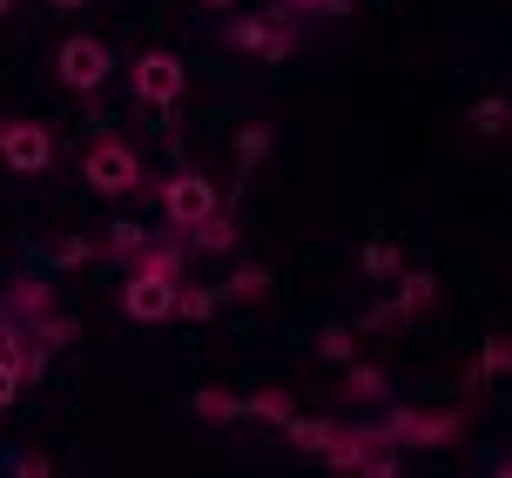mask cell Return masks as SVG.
<instances>
[{
	"mask_svg": "<svg viewBox=\"0 0 512 478\" xmlns=\"http://www.w3.org/2000/svg\"><path fill=\"white\" fill-rule=\"evenodd\" d=\"M182 61L169 48H149V54H135V68H128V88H135V101L142 108H176L182 101Z\"/></svg>",
	"mask_w": 512,
	"mask_h": 478,
	"instance_id": "obj_3",
	"label": "cell"
},
{
	"mask_svg": "<svg viewBox=\"0 0 512 478\" xmlns=\"http://www.w3.org/2000/svg\"><path fill=\"white\" fill-rule=\"evenodd\" d=\"M122 317L128 324H169L176 317V283L169 277H155V270H128V283H122Z\"/></svg>",
	"mask_w": 512,
	"mask_h": 478,
	"instance_id": "obj_6",
	"label": "cell"
},
{
	"mask_svg": "<svg viewBox=\"0 0 512 478\" xmlns=\"http://www.w3.org/2000/svg\"><path fill=\"white\" fill-rule=\"evenodd\" d=\"M48 7H61V14H81V7H88V0H48Z\"/></svg>",
	"mask_w": 512,
	"mask_h": 478,
	"instance_id": "obj_31",
	"label": "cell"
},
{
	"mask_svg": "<svg viewBox=\"0 0 512 478\" xmlns=\"http://www.w3.org/2000/svg\"><path fill=\"white\" fill-rule=\"evenodd\" d=\"M7 14H14V0H0V21H7Z\"/></svg>",
	"mask_w": 512,
	"mask_h": 478,
	"instance_id": "obj_34",
	"label": "cell"
},
{
	"mask_svg": "<svg viewBox=\"0 0 512 478\" xmlns=\"http://www.w3.org/2000/svg\"><path fill=\"white\" fill-rule=\"evenodd\" d=\"M499 478H512V465H499Z\"/></svg>",
	"mask_w": 512,
	"mask_h": 478,
	"instance_id": "obj_35",
	"label": "cell"
},
{
	"mask_svg": "<svg viewBox=\"0 0 512 478\" xmlns=\"http://www.w3.org/2000/svg\"><path fill=\"white\" fill-rule=\"evenodd\" d=\"M344 398H351V404H384V398H391V378H384L378 364L351 357V364H344Z\"/></svg>",
	"mask_w": 512,
	"mask_h": 478,
	"instance_id": "obj_10",
	"label": "cell"
},
{
	"mask_svg": "<svg viewBox=\"0 0 512 478\" xmlns=\"http://www.w3.org/2000/svg\"><path fill=\"white\" fill-rule=\"evenodd\" d=\"M270 297V270L263 263H236L230 283H223V303H263Z\"/></svg>",
	"mask_w": 512,
	"mask_h": 478,
	"instance_id": "obj_16",
	"label": "cell"
},
{
	"mask_svg": "<svg viewBox=\"0 0 512 478\" xmlns=\"http://www.w3.org/2000/svg\"><path fill=\"white\" fill-rule=\"evenodd\" d=\"M223 209V196H216V182L196 176V169H176V176L162 182V216H169V229H196L203 216H216Z\"/></svg>",
	"mask_w": 512,
	"mask_h": 478,
	"instance_id": "obj_4",
	"label": "cell"
},
{
	"mask_svg": "<svg viewBox=\"0 0 512 478\" xmlns=\"http://www.w3.org/2000/svg\"><path fill=\"white\" fill-rule=\"evenodd\" d=\"M277 7H317V14H324V0H277Z\"/></svg>",
	"mask_w": 512,
	"mask_h": 478,
	"instance_id": "obj_33",
	"label": "cell"
},
{
	"mask_svg": "<svg viewBox=\"0 0 512 478\" xmlns=\"http://www.w3.org/2000/svg\"><path fill=\"white\" fill-rule=\"evenodd\" d=\"M81 176H88V189H95V196H135V189H142V155L128 149L122 135H108V142H95V149H88Z\"/></svg>",
	"mask_w": 512,
	"mask_h": 478,
	"instance_id": "obj_2",
	"label": "cell"
},
{
	"mask_svg": "<svg viewBox=\"0 0 512 478\" xmlns=\"http://www.w3.org/2000/svg\"><path fill=\"white\" fill-rule=\"evenodd\" d=\"M88 256H95V243H88V236H61V243H54V270H81Z\"/></svg>",
	"mask_w": 512,
	"mask_h": 478,
	"instance_id": "obj_27",
	"label": "cell"
},
{
	"mask_svg": "<svg viewBox=\"0 0 512 478\" xmlns=\"http://www.w3.org/2000/svg\"><path fill=\"white\" fill-rule=\"evenodd\" d=\"M405 324H411V317L398 310V297H391V303H371L351 330H364V337H391V330H405Z\"/></svg>",
	"mask_w": 512,
	"mask_h": 478,
	"instance_id": "obj_23",
	"label": "cell"
},
{
	"mask_svg": "<svg viewBox=\"0 0 512 478\" xmlns=\"http://www.w3.org/2000/svg\"><path fill=\"white\" fill-rule=\"evenodd\" d=\"M7 303H14V310H21L27 324H34L41 310H54V290H48V283H41V277H21V283H14V297H7Z\"/></svg>",
	"mask_w": 512,
	"mask_h": 478,
	"instance_id": "obj_24",
	"label": "cell"
},
{
	"mask_svg": "<svg viewBox=\"0 0 512 478\" xmlns=\"http://www.w3.org/2000/svg\"><path fill=\"white\" fill-rule=\"evenodd\" d=\"M465 431L459 411H405V404H391V418H384V438L405 452V445H452Z\"/></svg>",
	"mask_w": 512,
	"mask_h": 478,
	"instance_id": "obj_5",
	"label": "cell"
},
{
	"mask_svg": "<svg viewBox=\"0 0 512 478\" xmlns=\"http://www.w3.org/2000/svg\"><path fill=\"white\" fill-rule=\"evenodd\" d=\"M0 162L14 176H41L54 162V135L41 122H0Z\"/></svg>",
	"mask_w": 512,
	"mask_h": 478,
	"instance_id": "obj_7",
	"label": "cell"
},
{
	"mask_svg": "<svg viewBox=\"0 0 512 478\" xmlns=\"http://www.w3.org/2000/svg\"><path fill=\"white\" fill-rule=\"evenodd\" d=\"M182 243H189V256H230L236 250V216H203L196 229H182Z\"/></svg>",
	"mask_w": 512,
	"mask_h": 478,
	"instance_id": "obj_9",
	"label": "cell"
},
{
	"mask_svg": "<svg viewBox=\"0 0 512 478\" xmlns=\"http://www.w3.org/2000/svg\"><path fill=\"white\" fill-rule=\"evenodd\" d=\"M196 7H216V14H230V7H236V0H196Z\"/></svg>",
	"mask_w": 512,
	"mask_h": 478,
	"instance_id": "obj_32",
	"label": "cell"
},
{
	"mask_svg": "<svg viewBox=\"0 0 512 478\" xmlns=\"http://www.w3.org/2000/svg\"><path fill=\"white\" fill-rule=\"evenodd\" d=\"M290 411H297V398H290L283 384H263V391H250V398H243V418H263V425H277V431H283V418H290Z\"/></svg>",
	"mask_w": 512,
	"mask_h": 478,
	"instance_id": "obj_15",
	"label": "cell"
},
{
	"mask_svg": "<svg viewBox=\"0 0 512 478\" xmlns=\"http://www.w3.org/2000/svg\"><path fill=\"white\" fill-rule=\"evenodd\" d=\"M283 438H290L297 452L324 458V452H331V438H337V425H331V418H297V411H290V418H283Z\"/></svg>",
	"mask_w": 512,
	"mask_h": 478,
	"instance_id": "obj_13",
	"label": "cell"
},
{
	"mask_svg": "<svg viewBox=\"0 0 512 478\" xmlns=\"http://www.w3.org/2000/svg\"><path fill=\"white\" fill-rule=\"evenodd\" d=\"M317 357L344 371V364L358 357V330H351V324H337V317H331V324H317Z\"/></svg>",
	"mask_w": 512,
	"mask_h": 478,
	"instance_id": "obj_18",
	"label": "cell"
},
{
	"mask_svg": "<svg viewBox=\"0 0 512 478\" xmlns=\"http://www.w3.org/2000/svg\"><path fill=\"white\" fill-rule=\"evenodd\" d=\"M34 330H41V344H75V337H81V317H75V310H41V317H34Z\"/></svg>",
	"mask_w": 512,
	"mask_h": 478,
	"instance_id": "obj_26",
	"label": "cell"
},
{
	"mask_svg": "<svg viewBox=\"0 0 512 478\" xmlns=\"http://www.w3.org/2000/svg\"><path fill=\"white\" fill-rule=\"evenodd\" d=\"M351 7H358V0H324V14H337V21H344Z\"/></svg>",
	"mask_w": 512,
	"mask_h": 478,
	"instance_id": "obj_30",
	"label": "cell"
},
{
	"mask_svg": "<svg viewBox=\"0 0 512 478\" xmlns=\"http://www.w3.org/2000/svg\"><path fill=\"white\" fill-rule=\"evenodd\" d=\"M506 135H512V122H506Z\"/></svg>",
	"mask_w": 512,
	"mask_h": 478,
	"instance_id": "obj_36",
	"label": "cell"
},
{
	"mask_svg": "<svg viewBox=\"0 0 512 478\" xmlns=\"http://www.w3.org/2000/svg\"><path fill=\"white\" fill-rule=\"evenodd\" d=\"M512 371V337H499V330H492L486 344H479V371H472V384H499Z\"/></svg>",
	"mask_w": 512,
	"mask_h": 478,
	"instance_id": "obj_19",
	"label": "cell"
},
{
	"mask_svg": "<svg viewBox=\"0 0 512 478\" xmlns=\"http://www.w3.org/2000/svg\"><path fill=\"white\" fill-rule=\"evenodd\" d=\"M391 283H398V310H405V317H425L438 303V270H398Z\"/></svg>",
	"mask_w": 512,
	"mask_h": 478,
	"instance_id": "obj_11",
	"label": "cell"
},
{
	"mask_svg": "<svg viewBox=\"0 0 512 478\" xmlns=\"http://www.w3.org/2000/svg\"><path fill=\"white\" fill-rule=\"evenodd\" d=\"M358 270H364L371 283H391L398 270H405V250H398V243H384V236H371V243L358 250Z\"/></svg>",
	"mask_w": 512,
	"mask_h": 478,
	"instance_id": "obj_14",
	"label": "cell"
},
{
	"mask_svg": "<svg viewBox=\"0 0 512 478\" xmlns=\"http://www.w3.org/2000/svg\"><path fill=\"white\" fill-rule=\"evenodd\" d=\"M465 122H472V135H506V122H512V108L499 95H479L472 108H465Z\"/></svg>",
	"mask_w": 512,
	"mask_h": 478,
	"instance_id": "obj_22",
	"label": "cell"
},
{
	"mask_svg": "<svg viewBox=\"0 0 512 478\" xmlns=\"http://www.w3.org/2000/svg\"><path fill=\"white\" fill-rule=\"evenodd\" d=\"M102 243H108V256H122V263H135V256H142V243H149V229L135 223V216H115Z\"/></svg>",
	"mask_w": 512,
	"mask_h": 478,
	"instance_id": "obj_21",
	"label": "cell"
},
{
	"mask_svg": "<svg viewBox=\"0 0 512 478\" xmlns=\"http://www.w3.org/2000/svg\"><path fill=\"white\" fill-rule=\"evenodd\" d=\"M54 75H61L68 95H95V88H108V75H115V48H108L102 34H68L61 54H54Z\"/></svg>",
	"mask_w": 512,
	"mask_h": 478,
	"instance_id": "obj_1",
	"label": "cell"
},
{
	"mask_svg": "<svg viewBox=\"0 0 512 478\" xmlns=\"http://www.w3.org/2000/svg\"><path fill=\"white\" fill-rule=\"evenodd\" d=\"M14 472H21V478H48L54 465H48V458H41V452H21V458H14Z\"/></svg>",
	"mask_w": 512,
	"mask_h": 478,
	"instance_id": "obj_29",
	"label": "cell"
},
{
	"mask_svg": "<svg viewBox=\"0 0 512 478\" xmlns=\"http://www.w3.org/2000/svg\"><path fill=\"white\" fill-rule=\"evenodd\" d=\"M216 303H223V290H209V283H176V317L182 324H209Z\"/></svg>",
	"mask_w": 512,
	"mask_h": 478,
	"instance_id": "obj_17",
	"label": "cell"
},
{
	"mask_svg": "<svg viewBox=\"0 0 512 478\" xmlns=\"http://www.w3.org/2000/svg\"><path fill=\"white\" fill-rule=\"evenodd\" d=\"M14 391H21V364H14V357L0 351V411L14 404Z\"/></svg>",
	"mask_w": 512,
	"mask_h": 478,
	"instance_id": "obj_28",
	"label": "cell"
},
{
	"mask_svg": "<svg viewBox=\"0 0 512 478\" xmlns=\"http://www.w3.org/2000/svg\"><path fill=\"white\" fill-rule=\"evenodd\" d=\"M182 263H189L182 229H162V236H149V243H142V256H135V270H155V277H169V283H182Z\"/></svg>",
	"mask_w": 512,
	"mask_h": 478,
	"instance_id": "obj_8",
	"label": "cell"
},
{
	"mask_svg": "<svg viewBox=\"0 0 512 478\" xmlns=\"http://www.w3.org/2000/svg\"><path fill=\"white\" fill-rule=\"evenodd\" d=\"M270 34H277V21L236 14V21H230V48H236V54H270Z\"/></svg>",
	"mask_w": 512,
	"mask_h": 478,
	"instance_id": "obj_20",
	"label": "cell"
},
{
	"mask_svg": "<svg viewBox=\"0 0 512 478\" xmlns=\"http://www.w3.org/2000/svg\"><path fill=\"white\" fill-rule=\"evenodd\" d=\"M270 142H277V135H270L263 122H243V128H236V162H243V169H256V162L270 155Z\"/></svg>",
	"mask_w": 512,
	"mask_h": 478,
	"instance_id": "obj_25",
	"label": "cell"
},
{
	"mask_svg": "<svg viewBox=\"0 0 512 478\" xmlns=\"http://www.w3.org/2000/svg\"><path fill=\"white\" fill-rule=\"evenodd\" d=\"M189 411H196L203 425H236V418H243V398H236V391H223V384H196Z\"/></svg>",
	"mask_w": 512,
	"mask_h": 478,
	"instance_id": "obj_12",
	"label": "cell"
}]
</instances>
